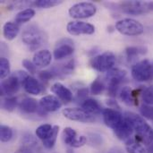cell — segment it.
<instances>
[{
	"mask_svg": "<svg viewBox=\"0 0 153 153\" xmlns=\"http://www.w3.org/2000/svg\"><path fill=\"white\" fill-rule=\"evenodd\" d=\"M23 67L30 74H36V70H37V66L34 65L33 62L30 61L29 59H23L22 62Z\"/></svg>",
	"mask_w": 153,
	"mask_h": 153,
	"instance_id": "obj_36",
	"label": "cell"
},
{
	"mask_svg": "<svg viewBox=\"0 0 153 153\" xmlns=\"http://www.w3.org/2000/svg\"><path fill=\"white\" fill-rule=\"evenodd\" d=\"M126 76V72L125 70L118 69V68H113V69L109 70L107 73L106 79L108 81H110V80H117V81L123 82V80L125 79Z\"/></svg>",
	"mask_w": 153,
	"mask_h": 153,
	"instance_id": "obj_27",
	"label": "cell"
},
{
	"mask_svg": "<svg viewBox=\"0 0 153 153\" xmlns=\"http://www.w3.org/2000/svg\"><path fill=\"white\" fill-rule=\"evenodd\" d=\"M97 12L96 6L92 3L81 2L74 4L69 9V14L74 19H85L93 16Z\"/></svg>",
	"mask_w": 153,
	"mask_h": 153,
	"instance_id": "obj_7",
	"label": "cell"
},
{
	"mask_svg": "<svg viewBox=\"0 0 153 153\" xmlns=\"http://www.w3.org/2000/svg\"><path fill=\"white\" fill-rule=\"evenodd\" d=\"M53 129V126L49 124H44L39 126L37 129H36V135L37 137L41 140L44 141L45 139L48 138V136L50 134L51 131Z\"/></svg>",
	"mask_w": 153,
	"mask_h": 153,
	"instance_id": "obj_29",
	"label": "cell"
},
{
	"mask_svg": "<svg viewBox=\"0 0 153 153\" xmlns=\"http://www.w3.org/2000/svg\"><path fill=\"white\" fill-rule=\"evenodd\" d=\"M66 30L68 33L71 35H91L95 32V27L88 22H80V21H75V22H68L66 26Z\"/></svg>",
	"mask_w": 153,
	"mask_h": 153,
	"instance_id": "obj_10",
	"label": "cell"
},
{
	"mask_svg": "<svg viewBox=\"0 0 153 153\" xmlns=\"http://www.w3.org/2000/svg\"><path fill=\"white\" fill-rule=\"evenodd\" d=\"M51 60H52V55L48 49L38 51L33 56V63L39 68H43L49 65Z\"/></svg>",
	"mask_w": 153,
	"mask_h": 153,
	"instance_id": "obj_18",
	"label": "cell"
},
{
	"mask_svg": "<svg viewBox=\"0 0 153 153\" xmlns=\"http://www.w3.org/2000/svg\"><path fill=\"white\" fill-rule=\"evenodd\" d=\"M62 4V1L58 0H39L34 2V4L40 8H51Z\"/></svg>",
	"mask_w": 153,
	"mask_h": 153,
	"instance_id": "obj_33",
	"label": "cell"
},
{
	"mask_svg": "<svg viewBox=\"0 0 153 153\" xmlns=\"http://www.w3.org/2000/svg\"><path fill=\"white\" fill-rule=\"evenodd\" d=\"M82 108L84 109L87 113L90 115L95 117L100 115L103 110L101 109L100 105L96 100L93 99H86L82 103Z\"/></svg>",
	"mask_w": 153,
	"mask_h": 153,
	"instance_id": "obj_19",
	"label": "cell"
},
{
	"mask_svg": "<svg viewBox=\"0 0 153 153\" xmlns=\"http://www.w3.org/2000/svg\"><path fill=\"white\" fill-rule=\"evenodd\" d=\"M121 10L128 14L139 15L149 12L147 7V2L141 1H125L119 4Z\"/></svg>",
	"mask_w": 153,
	"mask_h": 153,
	"instance_id": "obj_11",
	"label": "cell"
},
{
	"mask_svg": "<svg viewBox=\"0 0 153 153\" xmlns=\"http://www.w3.org/2000/svg\"><path fill=\"white\" fill-rule=\"evenodd\" d=\"M132 76L137 82L149 81L153 76V65L148 59L137 62L132 67Z\"/></svg>",
	"mask_w": 153,
	"mask_h": 153,
	"instance_id": "obj_6",
	"label": "cell"
},
{
	"mask_svg": "<svg viewBox=\"0 0 153 153\" xmlns=\"http://www.w3.org/2000/svg\"><path fill=\"white\" fill-rule=\"evenodd\" d=\"M62 107L60 100L53 95H48L39 100V108L45 112H55Z\"/></svg>",
	"mask_w": 153,
	"mask_h": 153,
	"instance_id": "obj_14",
	"label": "cell"
},
{
	"mask_svg": "<svg viewBox=\"0 0 153 153\" xmlns=\"http://www.w3.org/2000/svg\"><path fill=\"white\" fill-rule=\"evenodd\" d=\"M126 149L128 153H146V150L144 147L136 140L129 139L126 141Z\"/></svg>",
	"mask_w": 153,
	"mask_h": 153,
	"instance_id": "obj_26",
	"label": "cell"
},
{
	"mask_svg": "<svg viewBox=\"0 0 153 153\" xmlns=\"http://www.w3.org/2000/svg\"><path fill=\"white\" fill-rule=\"evenodd\" d=\"M58 133H59V126H54L53 129H52L50 134L48 136V138L45 139L44 141H42V144L46 149L50 150L55 146L56 139H57Z\"/></svg>",
	"mask_w": 153,
	"mask_h": 153,
	"instance_id": "obj_24",
	"label": "cell"
},
{
	"mask_svg": "<svg viewBox=\"0 0 153 153\" xmlns=\"http://www.w3.org/2000/svg\"><path fill=\"white\" fill-rule=\"evenodd\" d=\"M35 15V10L32 8H26L19 12L15 16V22L17 23H23L29 22Z\"/></svg>",
	"mask_w": 153,
	"mask_h": 153,
	"instance_id": "obj_25",
	"label": "cell"
},
{
	"mask_svg": "<svg viewBox=\"0 0 153 153\" xmlns=\"http://www.w3.org/2000/svg\"><path fill=\"white\" fill-rule=\"evenodd\" d=\"M51 91L62 101L64 102H70L73 100L74 99V95L72 93V91L65 87V85H63L60 82H56L51 86Z\"/></svg>",
	"mask_w": 153,
	"mask_h": 153,
	"instance_id": "obj_16",
	"label": "cell"
},
{
	"mask_svg": "<svg viewBox=\"0 0 153 153\" xmlns=\"http://www.w3.org/2000/svg\"><path fill=\"white\" fill-rule=\"evenodd\" d=\"M104 90H105V84L99 78H97L96 80H94V82L91 85V92L93 95H99Z\"/></svg>",
	"mask_w": 153,
	"mask_h": 153,
	"instance_id": "obj_32",
	"label": "cell"
},
{
	"mask_svg": "<svg viewBox=\"0 0 153 153\" xmlns=\"http://www.w3.org/2000/svg\"><path fill=\"white\" fill-rule=\"evenodd\" d=\"M136 97L137 95L135 94V91H134L131 87H124L120 92L122 101L127 106H135L137 104Z\"/></svg>",
	"mask_w": 153,
	"mask_h": 153,
	"instance_id": "obj_20",
	"label": "cell"
},
{
	"mask_svg": "<svg viewBox=\"0 0 153 153\" xmlns=\"http://www.w3.org/2000/svg\"><path fill=\"white\" fill-rule=\"evenodd\" d=\"M125 117L131 123L134 131L136 132V139L145 144H152L153 142V129L141 117L133 112H126Z\"/></svg>",
	"mask_w": 153,
	"mask_h": 153,
	"instance_id": "obj_1",
	"label": "cell"
},
{
	"mask_svg": "<svg viewBox=\"0 0 153 153\" xmlns=\"http://www.w3.org/2000/svg\"><path fill=\"white\" fill-rule=\"evenodd\" d=\"M13 153H34L33 151L31 150V148H28V147H24L22 146L21 149H19L18 151H16Z\"/></svg>",
	"mask_w": 153,
	"mask_h": 153,
	"instance_id": "obj_39",
	"label": "cell"
},
{
	"mask_svg": "<svg viewBox=\"0 0 153 153\" xmlns=\"http://www.w3.org/2000/svg\"><path fill=\"white\" fill-rule=\"evenodd\" d=\"M102 117L105 125L113 130H115L125 118V117H123L118 110L113 108L103 109Z\"/></svg>",
	"mask_w": 153,
	"mask_h": 153,
	"instance_id": "obj_12",
	"label": "cell"
},
{
	"mask_svg": "<svg viewBox=\"0 0 153 153\" xmlns=\"http://www.w3.org/2000/svg\"><path fill=\"white\" fill-rule=\"evenodd\" d=\"M19 30H20V29H19L18 25L16 23L11 22H5L3 26V35L8 40L13 39L18 35Z\"/></svg>",
	"mask_w": 153,
	"mask_h": 153,
	"instance_id": "obj_23",
	"label": "cell"
},
{
	"mask_svg": "<svg viewBox=\"0 0 153 153\" xmlns=\"http://www.w3.org/2000/svg\"><path fill=\"white\" fill-rule=\"evenodd\" d=\"M10 74V63L7 58H0V77L1 79L6 78Z\"/></svg>",
	"mask_w": 153,
	"mask_h": 153,
	"instance_id": "obj_31",
	"label": "cell"
},
{
	"mask_svg": "<svg viewBox=\"0 0 153 153\" xmlns=\"http://www.w3.org/2000/svg\"><path fill=\"white\" fill-rule=\"evenodd\" d=\"M46 39L47 37L45 33L35 24L27 26L22 34V39L23 43L30 51H34L41 47L45 43Z\"/></svg>",
	"mask_w": 153,
	"mask_h": 153,
	"instance_id": "obj_2",
	"label": "cell"
},
{
	"mask_svg": "<svg viewBox=\"0 0 153 153\" xmlns=\"http://www.w3.org/2000/svg\"><path fill=\"white\" fill-rule=\"evenodd\" d=\"M147 153H153V143H152V144L148 147V149H147Z\"/></svg>",
	"mask_w": 153,
	"mask_h": 153,
	"instance_id": "obj_41",
	"label": "cell"
},
{
	"mask_svg": "<svg viewBox=\"0 0 153 153\" xmlns=\"http://www.w3.org/2000/svg\"><path fill=\"white\" fill-rule=\"evenodd\" d=\"M116 136L121 141H128L134 133V128L131 123L125 117L124 120L120 123V125L114 130Z\"/></svg>",
	"mask_w": 153,
	"mask_h": 153,
	"instance_id": "obj_15",
	"label": "cell"
},
{
	"mask_svg": "<svg viewBox=\"0 0 153 153\" xmlns=\"http://www.w3.org/2000/svg\"><path fill=\"white\" fill-rule=\"evenodd\" d=\"M20 108L23 112L29 114L35 113L39 108L37 100L30 97H25L24 99H22V100L20 103Z\"/></svg>",
	"mask_w": 153,
	"mask_h": 153,
	"instance_id": "obj_22",
	"label": "cell"
},
{
	"mask_svg": "<svg viewBox=\"0 0 153 153\" xmlns=\"http://www.w3.org/2000/svg\"><path fill=\"white\" fill-rule=\"evenodd\" d=\"M62 139L65 144L73 147V148H80L85 145L88 142L87 137L85 136H80L77 137L76 132L71 128V127H66L63 131L62 134Z\"/></svg>",
	"mask_w": 153,
	"mask_h": 153,
	"instance_id": "obj_9",
	"label": "cell"
},
{
	"mask_svg": "<svg viewBox=\"0 0 153 153\" xmlns=\"http://www.w3.org/2000/svg\"><path fill=\"white\" fill-rule=\"evenodd\" d=\"M63 115L65 118L72 120V121H77V122H82V123H89L95 120L94 117L87 113L84 109L79 108H67L63 110Z\"/></svg>",
	"mask_w": 153,
	"mask_h": 153,
	"instance_id": "obj_8",
	"label": "cell"
},
{
	"mask_svg": "<svg viewBox=\"0 0 153 153\" xmlns=\"http://www.w3.org/2000/svg\"><path fill=\"white\" fill-rule=\"evenodd\" d=\"M22 87L29 94L39 95L42 92V86L39 82L30 75H28L22 82Z\"/></svg>",
	"mask_w": 153,
	"mask_h": 153,
	"instance_id": "obj_17",
	"label": "cell"
},
{
	"mask_svg": "<svg viewBox=\"0 0 153 153\" xmlns=\"http://www.w3.org/2000/svg\"><path fill=\"white\" fill-rule=\"evenodd\" d=\"M17 104H18L17 98L13 97V96H7V97L3 99L1 106H2L3 109L9 111V112H12L17 107Z\"/></svg>",
	"mask_w": 153,
	"mask_h": 153,
	"instance_id": "obj_28",
	"label": "cell"
},
{
	"mask_svg": "<svg viewBox=\"0 0 153 153\" xmlns=\"http://www.w3.org/2000/svg\"><path fill=\"white\" fill-rule=\"evenodd\" d=\"M88 95V89L87 88H81L77 91L76 93V100H82V102L86 100V97Z\"/></svg>",
	"mask_w": 153,
	"mask_h": 153,
	"instance_id": "obj_38",
	"label": "cell"
},
{
	"mask_svg": "<svg viewBox=\"0 0 153 153\" xmlns=\"http://www.w3.org/2000/svg\"><path fill=\"white\" fill-rule=\"evenodd\" d=\"M39 77L40 80H42L43 82H48L49 80H51L52 78L55 77L53 72L51 70H45V71H40L39 73Z\"/></svg>",
	"mask_w": 153,
	"mask_h": 153,
	"instance_id": "obj_37",
	"label": "cell"
},
{
	"mask_svg": "<svg viewBox=\"0 0 153 153\" xmlns=\"http://www.w3.org/2000/svg\"><path fill=\"white\" fill-rule=\"evenodd\" d=\"M146 52H147V48L144 47H128L126 49L125 54L128 62H134L140 56L146 54Z\"/></svg>",
	"mask_w": 153,
	"mask_h": 153,
	"instance_id": "obj_21",
	"label": "cell"
},
{
	"mask_svg": "<svg viewBox=\"0 0 153 153\" xmlns=\"http://www.w3.org/2000/svg\"><path fill=\"white\" fill-rule=\"evenodd\" d=\"M13 132L11 127L2 125L0 126V140L2 143H7L13 138Z\"/></svg>",
	"mask_w": 153,
	"mask_h": 153,
	"instance_id": "obj_30",
	"label": "cell"
},
{
	"mask_svg": "<svg viewBox=\"0 0 153 153\" xmlns=\"http://www.w3.org/2000/svg\"><path fill=\"white\" fill-rule=\"evenodd\" d=\"M140 112L145 118L153 121V107L150 105H143L140 108Z\"/></svg>",
	"mask_w": 153,
	"mask_h": 153,
	"instance_id": "obj_35",
	"label": "cell"
},
{
	"mask_svg": "<svg viewBox=\"0 0 153 153\" xmlns=\"http://www.w3.org/2000/svg\"><path fill=\"white\" fill-rule=\"evenodd\" d=\"M74 51L73 42L69 39H63L57 43L56 48L54 50V57L56 60L63 59L71 56Z\"/></svg>",
	"mask_w": 153,
	"mask_h": 153,
	"instance_id": "obj_13",
	"label": "cell"
},
{
	"mask_svg": "<svg viewBox=\"0 0 153 153\" xmlns=\"http://www.w3.org/2000/svg\"><path fill=\"white\" fill-rule=\"evenodd\" d=\"M143 100L146 105H153V85L146 88L143 92Z\"/></svg>",
	"mask_w": 153,
	"mask_h": 153,
	"instance_id": "obj_34",
	"label": "cell"
},
{
	"mask_svg": "<svg viewBox=\"0 0 153 153\" xmlns=\"http://www.w3.org/2000/svg\"><path fill=\"white\" fill-rule=\"evenodd\" d=\"M147 7L149 11H153V2H149L147 3Z\"/></svg>",
	"mask_w": 153,
	"mask_h": 153,
	"instance_id": "obj_40",
	"label": "cell"
},
{
	"mask_svg": "<svg viewBox=\"0 0 153 153\" xmlns=\"http://www.w3.org/2000/svg\"><path fill=\"white\" fill-rule=\"evenodd\" d=\"M116 60L117 58L115 54L110 51H107L91 58L90 65L96 71L105 73L113 69V66L116 64Z\"/></svg>",
	"mask_w": 153,
	"mask_h": 153,
	"instance_id": "obj_4",
	"label": "cell"
},
{
	"mask_svg": "<svg viewBox=\"0 0 153 153\" xmlns=\"http://www.w3.org/2000/svg\"><path fill=\"white\" fill-rule=\"evenodd\" d=\"M116 29L121 34L126 36H138L143 33V25L132 18H126L116 23Z\"/></svg>",
	"mask_w": 153,
	"mask_h": 153,
	"instance_id": "obj_5",
	"label": "cell"
},
{
	"mask_svg": "<svg viewBox=\"0 0 153 153\" xmlns=\"http://www.w3.org/2000/svg\"><path fill=\"white\" fill-rule=\"evenodd\" d=\"M28 76V74L23 71L15 72L10 77L5 80H3L1 82V93L2 95L6 94L7 96H12L18 92L20 90L21 84L22 85V82Z\"/></svg>",
	"mask_w": 153,
	"mask_h": 153,
	"instance_id": "obj_3",
	"label": "cell"
}]
</instances>
